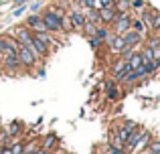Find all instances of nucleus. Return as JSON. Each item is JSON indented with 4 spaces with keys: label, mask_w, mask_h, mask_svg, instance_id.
Returning <instances> with one entry per match:
<instances>
[{
    "label": "nucleus",
    "mask_w": 160,
    "mask_h": 154,
    "mask_svg": "<svg viewBox=\"0 0 160 154\" xmlns=\"http://www.w3.org/2000/svg\"><path fill=\"white\" fill-rule=\"evenodd\" d=\"M51 154H67L65 150H57V152H51Z\"/></svg>",
    "instance_id": "33"
},
{
    "label": "nucleus",
    "mask_w": 160,
    "mask_h": 154,
    "mask_svg": "<svg viewBox=\"0 0 160 154\" xmlns=\"http://www.w3.org/2000/svg\"><path fill=\"white\" fill-rule=\"evenodd\" d=\"M27 24L28 28H31L32 32H49L47 31V24L43 22V16H41V12H31V14L27 16Z\"/></svg>",
    "instance_id": "7"
},
{
    "label": "nucleus",
    "mask_w": 160,
    "mask_h": 154,
    "mask_svg": "<svg viewBox=\"0 0 160 154\" xmlns=\"http://www.w3.org/2000/svg\"><path fill=\"white\" fill-rule=\"evenodd\" d=\"M16 55H18V61H20V65H22V69H35L37 65L43 63V61L37 57V53H32L31 49L24 47V45H18Z\"/></svg>",
    "instance_id": "1"
},
{
    "label": "nucleus",
    "mask_w": 160,
    "mask_h": 154,
    "mask_svg": "<svg viewBox=\"0 0 160 154\" xmlns=\"http://www.w3.org/2000/svg\"><path fill=\"white\" fill-rule=\"evenodd\" d=\"M124 47H126V41H124V37H122V35H113L112 43L108 45V51H109V55H118V53H120Z\"/></svg>",
    "instance_id": "12"
},
{
    "label": "nucleus",
    "mask_w": 160,
    "mask_h": 154,
    "mask_svg": "<svg viewBox=\"0 0 160 154\" xmlns=\"http://www.w3.org/2000/svg\"><path fill=\"white\" fill-rule=\"evenodd\" d=\"M57 144H59V138H57L55 134H49L47 138H43V140H41V146H43L45 150H51V152H53V148L57 146Z\"/></svg>",
    "instance_id": "15"
},
{
    "label": "nucleus",
    "mask_w": 160,
    "mask_h": 154,
    "mask_svg": "<svg viewBox=\"0 0 160 154\" xmlns=\"http://www.w3.org/2000/svg\"><path fill=\"white\" fill-rule=\"evenodd\" d=\"M6 32L10 37H14L20 45H24V47H28V49L32 47V31L27 27V24H16V27L8 28ZM31 51H32V49H31Z\"/></svg>",
    "instance_id": "2"
},
{
    "label": "nucleus",
    "mask_w": 160,
    "mask_h": 154,
    "mask_svg": "<svg viewBox=\"0 0 160 154\" xmlns=\"http://www.w3.org/2000/svg\"><path fill=\"white\" fill-rule=\"evenodd\" d=\"M0 154H12L10 146H4V148H0Z\"/></svg>",
    "instance_id": "30"
},
{
    "label": "nucleus",
    "mask_w": 160,
    "mask_h": 154,
    "mask_svg": "<svg viewBox=\"0 0 160 154\" xmlns=\"http://www.w3.org/2000/svg\"><path fill=\"white\" fill-rule=\"evenodd\" d=\"M150 140H152V134H150L148 130H144V132H142V136H140V138H138V142L134 144V148H132V152H130V154H136V152L144 150V148H148Z\"/></svg>",
    "instance_id": "11"
},
{
    "label": "nucleus",
    "mask_w": 160,
    "mask_h": 154,
    "mask_svg": "<svg viewBox=\"0 0 160 154\" xmlns=\"http://www.w3.org/2000/svg\"><path fill=\"white\" fill-rule=\"evenodd\" d=\"M144 67L148 75H154V73H158V61H148V63H144Z\"/></svg>",
    "instance_id": "23"
},
{
    "label": "nucleus",
    "mask_w": 160,
    "mask_h": 154,
    "mask_svg": "<svg viewBox=\"0 0 160 154\" xmlns=\"http://www.w3.org/2000/svg\"><path fill=\"white\" fill-rule=\"evenodd\" d=\"M31 12H41V2H35V4H31Z\"/></svg>",
    "instance_id": "29"
},
{
    "label": "nucleus",
    "mask_w": 160,
    "mask_h": 154,
    "mask_svg": "<svg viewBox=\"0 0 160 154\" xmlns=\"http://www.w3.org/2000/svg\"><path fill=\"white\" fill-rule=\"evenodd\" d=\"M113 8H116L118 14H122V12H132L130 0H113Z\"/></svg>",
    "instance_id": "17"
},
{
    "label": "nucleus",
    "mask_w": 160,
    "mask_h": 154,
    "mask_svg": "<svg viewBox=\"0 0 160 154\" xmlns=\"http://www.w3.org/2000/svg\"><path fill=\"white\" fill-rule=\"evenodd\" d=\"M0 67L8 73H14V71H20L22 65L18 61V55L16 53H10V55H0Z\"/></svg>",
    "instance_id": "6"
},
{
    "label": "nucleus",
    "mask_w": 160,
    "mask_h": 154,
    "mask_svg": "<svg viewBox=\"0 0 160 154\" xmlns=\"http://www.w3.org/2000/svg\"><path fill=\"white\" fill-rule=\"evenodd\" d=\"M22 148H24V138H16V140H12V144H10L12 154H22Z\"/></svg>",
    "instance_id": "21"
},
{
    "label": "nucleus",
    "mask_w": 160,
    "mask_h": 154,
    "mask_svg": "<svg viewBox=\"0 0 160 154\" xmlns=\"http://www.w3.org/2000/svg\"><path fill=\"white\" fill-rule=\"evenodd\" d=\"M98 16H99V24H106V27H109V24L116 20L118 12L113 6H106V8H99L98 10Z\"/></svg>",
    "instance_id": "10"
},
{
    "label": "nucleus",
    "mask_w": 160,
    "mask_h": 154,
    "mask_svg": "<svg viewBox=\"0 0 160 154\" xmlns=\"http://www.w3.org/2000/svg\"><path fill=\"white\" fill-rule=\"evenodd\" d=\"M140 55H142V59H144V63H148V61H156V59H154V51L150 47H146V45L140 47Z\"/></svg>",
    "instance_id": "19"
},
{
    "label": "nucleus",
    "mask_w": 160,
    "mask_h": 154,
    "mask_svg": "<svg viewBox=\"0 0 160 154\" xmlns=\"http://www.w3.org/2000/svg\"><path fill=\"white\" fill-rule=\"evenodd\" d=\"M102 87H103L102 91H106V99H108V102H120L122 85L116 81V79H106V83H103Z\"/></svg>",
    "instance_id": "5"
},
{
    "label": "nucleus",
    "mask_w": 160,
    "mask_h": 154,
    "mask_svg": "<svg viewBox=\"0 0 160 154\" xmlns=\"http://www.w3.org/2000/svg\"><path fill=\"white\" fill-rule=\"evenodd\" d=\"M132 31H136V32H142V35H146V32H148L146 24L140 20V16H138V18H132Z\"/></svg>",
    "instance_id": "20"
},
{
    "label": "nucleus",
    "mask_w": 160,
    "mask_h": 154,
    "mask_svg": "<svg viewBox=\"0 0 160 154\" xmlns=\"http://www.w3.org/2000/svg\"><path fill=\"white\" fill-rule=\"evenodd\" d=\"M122 37H124V41H126V47L134 49V51H140V47L144 45V35H142V32L132 31V28H130L128 32H124Z\"/></svg>",
    "instance_id": "8"
},
{
    "label": "nucleus",
    "mask_w": 160,
    "mask_h": 154,
    "mask_svg": "<svg viewBox=\"0 0 160 154\" xmlns=\"http://www.w3.org/2000/svg\"><path fill=\"white\" fill-rule=\"evenodd\" d=\"M6 132H8V136L10 138H20L22 136V132H24V124L22 122H10L8 124V128H6Z\"/></svg>",
    "instance_id": "13"
},
{
    "label": "nucleus",
    "mask_w": 160,
    "mask_h": 154,
    "mask_svg": "<svg viewBox=\"0 0 160 154\" xmlns=\"http://www.w3.org/2000/svg\"><path fill=\"white\" fill-rule=\"evenodd\" d=\"M89 45L95 49V51H98V49H102V47H103V41H102V39H98V37H89Z\"/></svg>",
    "instance_id": "27"
},
{
    "label": "nucleus",
    "mask_w": 160,
    "mask_h": 154,
    "mask_svg": "<svg viewBox=\"0 0 160 154\" xmlns=\"http://www.w3.org/2000/svg\"><path fill=\"white\" fill-rule=\"evenodd\" d=\"M132 18H134V16L130 14V12H122V14H118L116 20L109 24V31H112L113 35H124V32H128L130 28H132Z\"/></svg>",
    "instance_id": "4"
},
{
    "label": "nucleus",
    "mask_w": 160,
    "mask_h": 154,
    "mask_svg": "<svg viewBox=\"0 0 160 154\" xmlns=\"http://www.w3.org/2000/svg\"><path fill=\"white\" fill-rule=\"evenodd\" d=\"M41 16H43V22L47 24V31L51 32V35H61L63 32V16H57L55 12L49 10V8L41 12Z\"/></svg>",
    "instance_id": "3"
},
{
    "label": "nucleus",
    "mask_w": 160,
    "mask_h": 154,
    "mask_svg": "<svg viewBox=\"0 0 160 154\" xmlns=\"http://www.w3.org/2000/svg\"><path fill=\"white\" fill-rule=\"evenodd\" d=\"M27 4H20V6H16L14 8V12H12V14H14V16H20V14H24V12H27Z\"/></svg>",
    "instance_id": "28"
},
{
    "label": "nucleus",
    "mask_w": 160,
    "mask_h": 154,
    "mask_svg": "<svg viewBox=\"0 0 160 154\" xmlns=\"http://www.w3.org/2000/svg\"><path fill=\"white\" fill-rule=\"evenodd\" d=\"M98 27H99V24L91 22V20H85V24L81 27V32L87 37V39H89V37H93V35H95V28H98Z\"/></svg>",
    "instance_id": "18"
},
{
    "label": "nucleus",
    "mask_w": 160,
    "mask_h": 154,
    "mask_svg": "<svg viewBox=\"0 0 160 154\" xmlns=\"http://www.w3.org/2000/svg\"><path fill=\"white\" fill-rule=\"evenodd\" d=\"M35 154H51V150H45V148L41 146V148H39V150H37Z\"/></svg>",
    "instance_id": "31"
},
{
    "label": "nucleus",
    "mask_w": 160,
    "mask_h": 154,
    "mask_svg": "<svg viewBox=\"0 0 160 154\" xmlns=\"http://www.w3.org/2000/svg\"><path fill=\"white\" fill-rule=\"evenodd\" d=\"M28 0H14V6H20V4H27Z\"/></svg>",
    "instance_id": "32"
},
{
    "label": "nucleus",
    "mask_w": 160,
    "mask_h": 154,
    "mask_svg": "<svg viewBox=\"0 0 160 154\" xmlns=\"http://www.w3.org/2000/svg\"><path fill=\"white\" fill-rule=\"evenodd\" d=\"M132 55H134V49H130V47H124L120 53H118V57H120V59H124V61H128Z\"/></svg>",
    "instance_id": "24"
},
{
    "label": "nucleus",
    "mask_w": 160,
    "mask_h": 154,
    "mask_svg": "<svg viewBox=\"0 0 160 154\" xmlns=\"http://www.w3.org/2000/svg\"><path fill=\"white\" fill-rule=\"evenodd\" d=\"M140 65H144V59H142L140 51H134V55H132V57L128 59V67H130V69L134 71V69H138Z\"/></svg>",
    "instance_id": "16"
},
{
    "label": "nucleus",
    "mask_w": 160,
    "mask_h": 154,
    "mask_svg": "<svg viewBox=\"0 0 160 154\" xmlns=\"http://www.w3.org/2000/svg\"><path fill=\"white\" fill-rule=\"evenodd\" d=\"M148 150L152 154H160V138H152L148 144Z\"/></svg>",
    "instance_id": "22"
},
{
    "label": "nucleus",
    "mask_w": 160,
    "mask_h": 154,
    "mask_svg": "<svg viewBox=\"0 0 160 154\" xmlns=\"http://www.w3.org/2000/svg\"><path fill=\"white\" fill-rule=\"evenodd\" d=\"M2 4H4V2H2V0H0V6H2Z\"/></svg>",
    "instance_id": "34"
},
{
    "label": "nucleus",
    "mask_w": 160,
    "mask_h": 154,
    "mask_svg": "<svg viewBox=\"0 0 160 154\" xmlns=\"http://www.w3.org/2000/svg\"><path fill=\"white\" fill-rule=\"evenodd\" d=\"M144 6H146V0H130V8H132V10L140 12Z\"/></svg>",
    "instance_id": "25"
},
{
    "label": "nucleus",
    "mask_w": 160,
    "mask_h": 154,
    "mask_svg": "<svg viewBox=\"0 0 160 154\" xmlns=\"http://www.w3.org/2000/svg\"><path fill=\"white\" fill-rule=\"evenodd\" d=\"M67 16H69V20H71V24H73L75 31H81V27L85 24V20H87L83 8H75V6H71V10L67 12Z\"/></svg>",
    "instance_id": "9"
},
{
    "label": "nucleus",
    "mask_w": 160,
    "mask_h": 154,
    "mask_svg": "<svg viewBox=\"0 0 160 154\" xmlns=\"http://www.w3.org/2000/svg\"><path fill=\"white\" fill-rule=\"evenodd\" d=\"M134 75L138 77V81H142L144 77H148V71H146V67H144V65H140L138 69H134Z\"/></svg>",
    "instance_id": "26"
},
{
    "label": "nucleus",
    "mask_w": 160,
    "mask_h": 154,
    "mask_svg": "<svg viewBox=\"0 0 160 154\" xmlns=\"http://www.w3.org/2000/svg\"><path fill=\"white\" fill-rule=\"evenodd\" d=\"M39 148H41V138H31V142H27V140H24L22 154H35Z\"/></svg>",
    "instance_id": "14"
}]
</instances>
